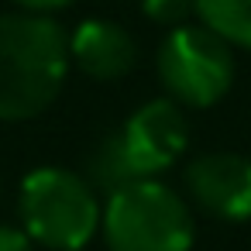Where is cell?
Segmentation results:
<instances>
[{
	"instance_id": "6da1fadb",
	"label": "cell",
	"mask_w": 251,
	"mask_h": 251,
	"mask_svg": "<svg viewBox=\"0 0 251 251\" xmlns=\"http://www.w3.org/2000/svg\"><path fill=\"white\" fill-rule=\"evenodd\" d=\"M69 76V35L49 14H0V121L45 114Z\"/></svg>"
},
{
	"instance_id": "7a4b0ae2",
	"label": "cell",
	"mask_w": 251,
	"mask_h": 251,
	"mask_svg": "<svg viewBox=\"0 0 251 251\" xmlns=\"http://www.w3.org/2000/svg\"><path fill=\"white\" fill-rule=\"evenodd\" d=\"M21 230L52 251H83L100 230V193L73 169L42 165L21 182Z\"/></svg>"
},
{
	"instance_id": "3957f363",
	"label": "cell",
	"mask_w": 251,
	"mask_h": 251,
	"mask_svg": "<svg viewBox=\"0 0 251 251\" xmlns=\"http://www.w3.org/2000/svg\"><path fill=\"white\" fill-rule=\"evenodd\" d=\"M100 230L110 251H189L196 241L186 196L162 179H138L107 196Z\"/></svg>"
},
{
	"instance_id": "277c9868",
	"label": "cell",
	"mask_w": 251,
	"mask_h": 251,
	"mask_svg": "<svg viewBox=\"0 0 251 251\" xmlns=\"http://www.w3.org/2000/svg\"><path fill=\"white\" fill-rule=\"evenodd\" d=\"M162 90L179 107H213L234 83V49L203 25H182L165 35L155 55Z\"/></svg>"
},
{
	"instance_id": "5b68a950",
	"label": "cell",
	"mask_w": 251,
	"mask_h": 251,
	"mask_svg": "<svg viewBox=\"0 0 251 251\" xmlns=\"http://www.w3.org/2000/svg\"><path fill=\"white\" fill-rule=\"evenodd\" d=\"M117 134H121V145L127 151L134 176L158 179V172H165L169 165L182 158L189 145V121L179 103H172L169 97H158V100L141 103Z\"/></svg>"
},
{
	"instance_id": "8992f818",
	"label": "cell",
	"mask_w": 251,
	"mask_h": 251,
	"mask_svg": "<svg viewBox=\"0 0 251 251\" xmlns=\"http://www.w3.org/2000/svg\"><path fill=\"white\" fill-rule=\"evenodd\" d=\"M186 193L189 200L230 224L251 220V158L237 151H206L186 165Z\"/></svg>"
},
{
	"instance_id": "52a82bcc",
	"label": "cell",
	"mask_w": 251,
	"mask_h": 251,
	"mask_svg": "<svg viewBox=\"0 0 251 251\" xmlns=\"http://www.w3.org/2000/svg\"><path fill=\"white\" fill-rule=\"evenodd\" d=\"M69 66L97 83L124 79L138 66V42L117 21L90 18L69 35Z\"/></svg>"
},
{
	"instance_id": "ba28073f",
	"label": "cell",
	"mask_w": 251,
	"mask_h": 251,
	"mask_svg": "<svg viewBox=\"0 0 251 251\" xmlns=\"http://www.w3.org/2000/svg\"><path fill=\"white\" fill-rule=\"evenodd\" d=\"M196 25L224 45L251 52V0H196Z\"/></svg>"
},
{
	"instance_id": "9c48e42d",
	"label": "cell",
	"mask_w": 251,
	"mask_h": 251,
	"mask_svg": "<svg viewBox=\"0 0 251 251\" xmlns=\"http://www.w3.org/2000/svg\"><path fill=\"white\" fill-rule=\"evenodd\" d=\"M83 179H86L97 193H103V196H114L117 189L138 182V176H134V169H131V162H127V151H124L117 131L107 134V138L90 151V162H86V176H83Z\"/></svg>"
},
{
	"instance_id": "30bf717a",
	"label": "cell",
	"mask_w": 251,
	"mask_h": 251,
	"mask_svg": "<svg viewBox=\"0 0 251 251\" xmlns=\"http://www.w3.org/2000/svg\"><path fill=\"white\" fill-rule=\"evenodd\" d=\"M141 11L148 21L162 25V28H182L193 25L196 18V0H141Z\"/></svg>"
},
{
	"instance_id": "8fae6325",
	"label": "cell",
	"mask_w": 251,
	"mask_h": 251,
	"mask_svg": "<svg viewBox=\"0 0 251 251\" xmlns=\"http://www.w3.org/2000/svg\"><path fill=\"white\" fill-rule=\"evenodd\" d=\"M0 251H35V241L14 224H0Z\"/></svg>"
},
{
	"instance_id": "7c38bea8",
	"label": "cell",
	"mask_w": 251,
	"mask_h": 251,
	"mask_svg": "<svg viewBox=\"0 0 251 251\" xmlns=\"http://www.w3.org/2000/svg\"><path fill=\"white\" fill-rule=\"evenodd\" d=\"M11 4H14L18 11H28V14H49V18H52V11L69 7L73 0H11Z\"/></svg>"
}]
</instances>
